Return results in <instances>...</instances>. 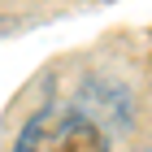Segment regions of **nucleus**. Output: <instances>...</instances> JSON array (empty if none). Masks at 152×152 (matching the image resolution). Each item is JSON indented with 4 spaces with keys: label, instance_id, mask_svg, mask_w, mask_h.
<instances>
[{
    "label": "nucleus",
    "instance_id": "f257e3e1",
    "mask_svg": "<svg viewBox=\"0 0 152 152\" xmlns=\"http://www.w3.org/2000/svg\"><path fill=\"white\" fill-rule=\"evenodd\" d=\"M13 152H113V148H109V135L87 113L57 104L26 122Z\"/></svg>",
    "mask_w": 152,
    "mask_h": 152
}]
</instances>
